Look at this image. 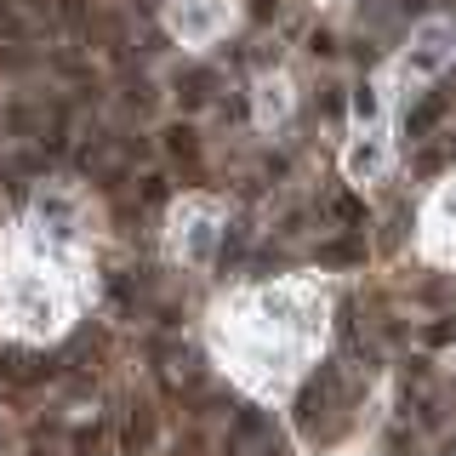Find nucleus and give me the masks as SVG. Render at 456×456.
Instances as JSON below:
<instances>
[{
	"mask_svg": "<svg viewBox=\"0 0 456 456\" xmlns=\"http://www.w3.org/2000/svg\"><path fill=\"white\" fill-rule=\"evenodd\" d=\"M325 342V297L308 285L251 291L234 308H217V348L256 394H285L308 370L314 348Z\"/></svg>",
	"mask_w": 456,
	"mask_h": 456,
	"instance_id": "1",
	"label": "nucleus"
},
{
	"mask_svg": "<svg viewBox=\"0 0 456 456\" xmlns=\"http://www.w3.org/2000/svg\"><path fill=\"white\" fill-rule=\"evenodd\" d=\"M217 246H223V206H217V200H206V194L177 200L171 217H166V251H171V263L206 268L211 256H217Z\"/></svg>",
	"mask_w": 456,
	"mask_h": 456,
	"instance_id": "2",
	"label": "nucleus"
},
{
	"mask_svg": "<svg viewBox=\"0 0 456 456\" xmlns=\"http://www.w3.org/2000/svg\"><path fill=\"white\" fill-rule=\"evenodd\" d=\"M456 57V23L445 18H428L422 28H411L405 52L394 57V69L382 75V86H399V92H411V86H428Z\"/></svg>",
	"mask_w": 456,
	"mask_h": 456,
	"instance_id": "3",
	"label": "nucleus"
},
{
	"mask_svg": "<svg viewBox=\"0 0 456 456\" xmlns=\"http://www.w3.org/2000/svg\"><path fill=\"white\" fill-rule=\"evenodd\" d=\"M240 23L234 0H166V28L183 46H211Z\"/></svg>",
	"mask_w": 456,
	"mask_h": 456,
	"instance_id": "4",
	"label": "nucleus"
},
{
	"mask_svg": "<svg viewBox=\"0 0 456 456\" xmlns=\"http://www.w3.org/2000/svg\"><path fill=\"white\" fill-rule=\"evenodd\" d=\"M394 120H377V126H354L348 149H342V171H348L354 183H377L382 171L394 166Z\"/></svg>",
	"mask_w": 456,
	"mask_h": 456,
	"instance_id": "5",
	"label": "nucleus"
},
{
	"mask_svg": "<svg viewBox=\"0 0 456 456\" xmlns=\"http://www.w3.org/2000/svg\"><path fill=\"white\" fill-rule=\"evenodd\" d=\"M291 80L285 75H263L256 80V126H268V120H285V114H291Z\"/></svg>",
	"mask_w": 456,
	"mask_h": 456,
	"instance_id": "6",
	"label": "nucleus"
}]
</instances>
